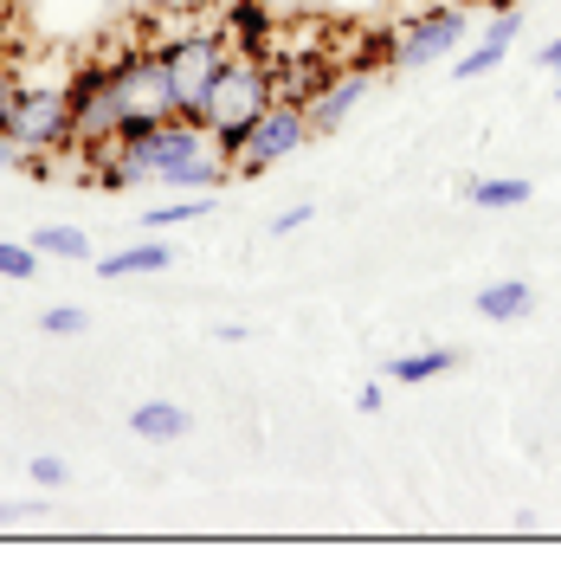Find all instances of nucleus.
Listing matches in <instances>:
<instances>
[{"label":"nucleus","instance_id":"2eb2a0df","mask_svg":"<svg viewBox=\"0 0 561 568\" xmlns=\"http://www.w3.org/2000/svg\"><path fill=\"white\" fill-rule=\"evenodd\" d=\"M446 368H458V349H414L387 362V382L394 388H420V382H439Z\"/></svg>","mask_w":561,"mask_h":568},{"label":"nucleus","instance_id":"f03ea898","mask_svg":"<svg viewBox=\"0 0 561 568\" xmlns=\"http://www.w3.org/2000/svg\"><path fill=\"white\" fill-rule=\"evenodd\" d=\"M7 142H13V155H45V162H71L78 155L65 78H39V84L20 78V98H13V116H7Z\"/></svg>","mask_w":561,"mask_h":568},{"label":"nucleus","instance_id":"4be33fe9","mask_svg":"<svg viewBox=\"0 0 561 568\" xmlns=\"http://www.w3.org/2000/svg\"><path fill=\"white\" fill-rule=\"evenodd\" d=\"M27 478H33L39 491H59V485H65L71 471H65V459H52V453H39V459L27 465Z\"/></svg>","mask_w":561,"mask_h":568},{"label":"nucleus","instance_id":"f3484780","mask_svg":"<svg viewBox=\"0 0 561 568\" xmlns=\"http://www.w3.org/2000/svg\"><path fill=\"white\" fill-rule=\"evenodd\" d=\"M213 194H175V201H162V207L142 213V233H169V226H187V220H201L207 213Z\"/></svg>","mask_w":561,"mask_h":568},{"label":"nucleus","instance_id":"9b49d317","mask_svg":"<svg viewBox=\"0 0 561 568\" xmlns=\"http://www.w3.org/2000/svg\"><path fill=\"white\" fill-rule=\"evenodd\" d=\"M187 426H194V414H187L181 400H136V407H130V433H136V439H155V446L187 439Z\"/></svg>","mask_w":561,"mask_h":568},{"label":"nucleus","instance_id":"9d476101","mask_svg":"<svg viewBox=\"0 0 561 568\" xmlns=\"http://www.w3.org/2000/svg\"><path fill=\"white\" fill-rule=\"evenodd\" d=\"M517 27H523V20H517V7H503V13L491 20V33L458 59V78H484V71L503 65V59H510V45H517Z\"/></svg>","mask_w":561,"mask_h":568},{"label":"nucleus","instance_id":"ddd939ff","mask_svg":"<svg viewBox=\"0 0 561 568\" xmlns=\"http://www.w3.org/2000/svg\"><path fill=\"white\" fill-rule=\"evenodd\" d=\"M162 187H175V194H220V181H226V162H220V149H207V155H187V162H175V169H162Z\"/></svg>","mask_w":561,"mask_h":568},{"label":"nucleus","instance_id":"b1692460","mask_svg":"<svg viewBox=\"0 0 561 568\" xmlns=\"http://www.w3.org/2000/svg\"><path fill=\"white\" fill-rule=\"evenodd\" d=\"M297 226H310V207H304V201H297V207H284L278 220H272V240H290Z\"/></svg>","mask_w":561,"mask_h":568},{"label":"nucleus","instance_id":"393cba45","mask_svg":"<svg viewBox=\"0 0 561 568\" xmlns=\"http://www.w3.org/2000/svg\"><path fill=\"white\" fill-rule=\"evenodd\" d=\"M381 400H387V388L381 382H368V388H361V414H381Z\"/></svg>","mask_w":561,"mask_h":568},{"label":"nucleus","instance_id":"20e7f679","mask_svg":"<svg viewBox=\"0 0 561 568\" xmlns=\"http://www.w3.org/2000/svg\"><path fill=\"white\" fill-rule=\"evenodd\" d=\"M110 78H116V98H123V123H169V116H181L162 39H142V45L110 52Z\"/></svg>","mask_w":561,"mask_h":568},{"label":"nucleus","instance_id":"6ab92c4d","mask_svg":"<svg viewBox=\"0 0 561 568\" xmlns=\"http://www.w3.org/2000/svg\"><path fill=\"white\" fill-rule=\"evenodd\" d=\"M529 181H471V207H523Z\"/></svg>","mask_w":561,"mask_h":568},{"label":"nucleus","instance_id":"4468645a","mask_svg":"<svg viewBox=\"0 0 561 568\" xmlns=\"http://www.w3.org/2000/svg\"><path fill=\"white\" fill-rule=\"evenodd\" d=\"M343 71H361V78H375V71H387V65H400L394 59V27H368V33L355 39L349 52H329Z\"/></svg>","mask_w":561,"mask_h":568},{"label":"nucleus","instance_id":"5701e85b","mask_svg":"<svg viewBox=\"0 0 561 568\" xmlns=\"http://www.w3.org/2000/svg\"><path fill=\"white\" fill-rule=\"evenodd\" d=\"M39 510H45L39 497H0V524H33Z\"/></svg>","mask_w":561,"mask_h":568},{"label":"nucleus","instance_id":"cd10ccee","mask_svg":"<svg viewBox=\"0 0 561 568\" xmlns=\"http://www.w3.org/2000/svg\"><path fill=\"white\" fill-rule=\"evenodd\" d=\"M465 7H497V13H503V7H517V0H465Z\"/></svg>","mask_w":561,"mask_h":568},{"label":"nucleus","instance_id":"6e6552de","mask_svg":"<svg viewBox=\"0 0 561 568\" xmlns=\"http://www.w3.org/2000/svg\"><path fill=\"white\" fill-rule=\"evenodd\" d=\"M220 33H226V45L239 52V59H278V33H284V20H278V7L272 0H226L220 7Z\"/></svg>","mask_w":561,"mask_h":568},{"label":"nucleus","instance_id":"7ed1b4c3","mask_svg":"<svg viewBox=\"0 0 561 568\" xmlns=\"http://www.w3.org/2000/svg\"><path fill=\"white\" fill-rule=\"evenodd\" d=\"M65 98H71V142H78L71 162H98L123 130V98H116L110 59H78L65 78Z\"/></svg>","mask_w":561,"mask_h":568},{"label":"nucleus","instance_id":"0eeeda50","mask_svg":"<svg viewBox=\"0 0 561 568\" xmlns=\"http://www.w3.org/2000/svg\"><path fill=\"white\" fill-rule=\"evenodd\" d=\"M465 0H432V7H414L400 27H394V59L400 65H426V59H446L458 39H465Z\"/></svg>","mask_w":561,"mask_h":568},{"label":"nucleus","instance_id":"39448f33","mask_svg":"<svg viewBox=\"0 0 561 568\" xmlns=\"http://www.w3.org/2000/svg\"><path fill=\"white\" fill-rule=\"evenodd\" d=\"M162 59H169V78H175L181 116H194L201 98H207V84L226 71L233 45H226L220 20H213V27H181V33H169V39H162Z\"/></svg>","mask_w":561,"mask_h":568},{"label":"nucleus","instance_id":"a211bd4d","mask_svg":"<svg viewBox=\"0 0 561 568\" xmlns=\"http://www.w3.org/2000/svg\"><path fill=\"white\" fill-rule=\"evenodd\" d=\"M33 252L39 258H91V240H84L78 226H52V220H45L33 233Z\"/></svg>","mask_w":561,"mask_h":568},{"label":"nucleus","instance_id":"bb28decb","mask_svg":"<svg viewBox=\"0 0 561 568\" xmlns=\"http://www.w3.org/2000/svg\"><path fill=\"white\" fill-rule=\"evenodd\" d=\"M13 162H20V155H13V142L0 136V169H13Z\"/></svg>","mask_w":561,"mask_h":568},{"label":"nucleus","instance_id":"f257e3e1","mask_svg":"<svg viewBox=\"0 0 561 568\" xmlns=\"http://www.w3.org/2000/svg\"><path fill=\"white\" fill-rule=\"evenodd\" d=\"M278 91H272V65L265 59H226V71L207 84V98H201V110H194V123L213 136V149H220V162L239 149V136H246L252 123H258V110L272 104Z\"/></svg>","mask_w":561,"mask_h":568},{"label":"nucleus","instance_id":"1a4fd4ad","mask_svg":"<svg viewBox=\"0 0 561 568\" xmlns=\"http://www.w3.org/2000/svg\"><path fill=\"white\" fill-rule=\"evenodd\" d=\"M368 84L375 78H361V71H329L323 84H316L310 98H304V116H310V136H329V130H343V116H349L361 98H368Z\"/></svg>","mask_w":561,"mask_h":568},{"label":"nucleus","instance_id":"423d86ee","mask_svg":"<svg viewBox=\"0 0 561 568\" xmlns=\"http://www.w3.org/2000/svg\"><path fill=\"white\" fill-rule=\"evenodd\" d=\"M304 142H310V116H304V104H297V98H272V104L258 110V123L239 136V149L226 155V169H233V175H265L272 162L297 155Z\"/></svg>","mask_w":561,"mask_h":568},{"label":"nucleus","instance_id":"dca6fc26","mask_svg":"<svg viewBox=\"0 0 561 568\" xmlns=\"http://www.w3.org/2000/svg\"><path fill=\"white\" fill-rule=\"evenodd\" d=\"M529 311H536V291L523 278H503V284H484L478 291V317H491V323H517Z\"/></svg>","mask_w":561,"mask_h":568},{"label":"nucleus","instance_id":"a878e982","mask_svg":"<svg viewBox=\"0 0 561 568\" xmlns=\"http://www.w3.org/2000/svg\"><path fill=\"white\" fill-rule=\"evenodd\" d=\"M542 65H549V71H561V39H549V45H542Z\"/></svg>","mask_w":561,"mask_h":568},{"label":"nucleus","instance_id":"f8f14e48","mask_svg":"<svg viewBox=\"0 0 561 568\" xmlns=\"http://www.w3.org/2000/svg\"><path fill=\"white\" fill-rule=\"evenodd\" d=\"M162 265H175V252H169V240H162V233H149V240H136V246L104 252L98 278H142V272H162Z\"/></svg>","mask_w":561,"mask_h":568},{"label":"nucleus","instance_id":"412c9836","mask_svg":"<svg viewBox=\"0 0 561 568\" xmlns=\"http://www.w3.org/2000/svg\"><path fill=\"white\" fill-rule=\"evenodd\" d=\"M84 311H78V304H59V311H45V317H39V329H45V336H84Z\"/></svg>","mask_w":561,"mask_h":568},{"label":"nucleus","instance_id":"aec40b11","mask_svg":"<svg viewBox=\"0 0 561 568\" xmlns=\"http://www.w3.org/2000/svg\"><path fill=\"white\" fill-rule=\"evenodd\" d=\"M39 272V252L33 246H13V240H0V278H33Z\"/></svg>","mask_w":561,"mask_h":568}]
</instances>
